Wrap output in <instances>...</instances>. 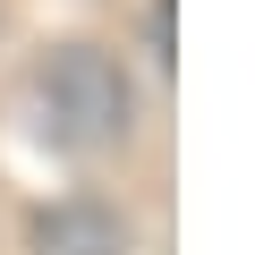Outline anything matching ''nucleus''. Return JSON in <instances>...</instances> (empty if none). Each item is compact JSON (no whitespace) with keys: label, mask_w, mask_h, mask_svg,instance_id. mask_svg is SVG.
Listing matches in <instances>:
<instances>
[{"label":"nucleus","mask_w":255,"mask_h":255,"mask_svg":"<svg viewBox=\"0 0 255 255\" xmlns=\"http://www.w3.org/2000/svg\"><path fill=\"white\" fill-rule=\"evenodd\" d=\"M136 119V94H128L119 60L94 51V43H68L34 68V128L60 145V153H111Z\"/></svg>","instance_id":"f257e3e1"},{"label":"nucleus","mask_w":255,"mask_h":255,"mask_svg":"<svg viewBox=\"0 0 255 255\" xmlns=\"http://www.w3.org/2000/svg\"><path fill=\"white\" fill-rule=\"evenodd\" d=\"M34 255H128V221L102 204H51L34 213Z\"/></svg>","instance_id":"f03ea898"}]
</instances>
